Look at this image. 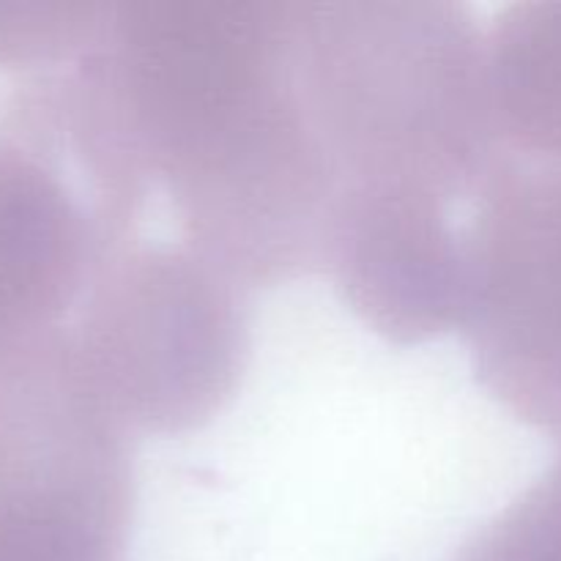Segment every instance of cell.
Wrapping results in <instances>:
<instances>
[{"instance_id": "cell-1", "label": "cell", "mask_w": 561, "mask_h": 561, "mask_svg": "<svg viewBox=\"0 0 561 561\" xmlns=\"http://www.w3.org/2000/svg\"><path fill=\"white\" fill-rule=\"evenodd\" d=\"M33 148L71 175L99 250L173 236L239 288L321 272L332 164L296 60V3L126 0L75 60L16 88Z\"/></svg>"}, {"instance_id": "cell-2", "label": "cell", "mask_w": 561, "mask_h": 561, "mask_svg": "<svg viewBox=\"0 0 561 561\" xmlns=\"http://www.w3.org/2000/svg\"><path fill=\"white\" fill-rule=\"evenodd\" d=\"M296 60L337 206L433 195L471 208L493 159L485 25L455 0L296 3Z\"/></svg>"}, {"instance_id": "cell-3", "label": "cell", "mask_w": 561, "mask_h": 561, "mask_svg": "<svg viewBox=\"0 0 561 561\" xmlns=\"http://www.w3.org/2000/svg\"><path fill=\"white\" fill-rule=\"evenodd\" d=\"M247 290L173 239L96 257L71 343L99 398L135 438L208 425L250 362Z\"/></svg>"}, {"instance_id": "cell-4", "label": "cell", "mask_w": 561, "mask_h": 561, "mask_svg": "<svg viewBox=\"0 0 561 561\" xmlns=\"http://www.w3.org/2000/svg\"><path fill=\"white\" fill-rule=\"evenodd\" d=\"M135 442L69 329L0 373V561H126Z\"/></svg>"}, {"instance_id": "cell-5", "label": "cell", "mask_w": 561, "mask_h": 561, "mask_svg": "<svg viewBox=\"0 0 561 561\" xmlns=\"http://www.w3.org/2000/svg\"><path fill=\"white\" fill-rule=\"evenodd\" d=\"M458 332L482 387L561 442V164L493 151L466 219Z\"/></svg>"}, {"instance_id": "cell-6", "label": "cell", "mask_w": 561, "mask_h": 561, "mask_svg": "<svg viewBox=\"0 0 561 561\" xmlns=\"http://www.w3.org/2000/svg\"><path fill=\"white\" fill-rule=\"evenodd\" d=\"M96 257L93 217L69 173L0 135V373L75 318Z\"/></svg>"}, {"instance_id": "cell-7", "label": "cell", "mask_w": 561, "mask_h": 561, "mask_svg": "<svg viewBox=\"0 0 561 561\" xmlns=\"http://www.w3.org/2000/svg\"><path fill=\"white\" fill-rule=\"evenodd\" d=\"M493 151L561 164V0H529L485 25Z\"/></svg>"}, {"instance_id": "cell-8", "label": "cell", "mask_w": 561, "mask_h": 561, "mask_svg": "<svg viewBox=\"0 0 561 561\" xmlns=\"http://www.w3.org/2000/svg\"><path fill=\"white\" fill-rule=\"evenodd\" d=\"M449 561H561V455Z\"/></svg>"}, {"instance_id": "cell-9", "label": "cell", "mask_w": 561, "mask_h": 561, "mask_svg": "<svg viewBox=\"0 0 561 561\" xmlns=\"http://www.w3.org/2000/svg\"><path fill=\"white\" fill-rule=\"evenodd\" d=\"M102 11L104 3L88 0L0 3V66L31 75L69 64L93 38Z\"/></svg>"}]
</instances>
